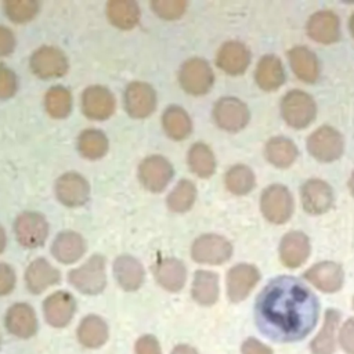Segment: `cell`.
<instances>
[{
	"instance_id": "27",
	"label": "cell",
	"mask_w": 354,
	"mask_h": 354,
	"mask_svg": "<svg viewBox=\"0 0 354 354\" xmlns=\"http://www.w3.org/2000/svg\"><path fill=\"white\" fill-rule=\"evenodd\" d=\"M76 335L82 346L87 348H100L108 340L109 328L104 318L95 314H88L79 322Z\"/></svg>"
},
{
	"instance_id": "9",
	"label": "cell",
	"mask_w": 354,
	"mask_h": 354,
	"mask_svg": "<svg viewBox=\"0 0 354 354\" xmlns=\"http://www.w3.org/2000/svg\"><path fill=\"white\" fill-rule=\"evenodd\" d=\"M260 207L263 216L274 224L285 223L293 212V199L289 189L281 184H272L261 194Z\"/></svg>"
},
{
	"instance_id": "19",
	"label": "cell",
	"mask_w": 354,
	"mask_h": 354,
	"mask_svg": "<svg viewBox=\"0 0 354 354\" xmlns=\"http://www.w3.org/2000/svg\"><path fill=\"white\" fill-rule=\"evenodd\" d=\"M300 195L303 207L310 214L325 213L333 203V191L330 185L318 178L306 181L301 187Z\"/></svg>"
},
{
	"instance_id": "51",
	"label": "cell",
	"mask_w": 354,
	"mask_h": 354,
	"mask_svg": "<svg viewBox=\"0 0 354 354\" xmlns=\"http://www.w3.org/2000/svg\"><path fill=\"white\" fill-rule=\"evenodd\" d=\"M350 30H351V33H353V36H354V14H353L351 18H350Z\"/></svg>"
},
{
	"instance_id": "39",
	"label": "cell",
	"mask_w": 354,
	"mask_h": 354,
	"mask_svg": "<svg viewBox=\"0 0 354 354\" xmlns=\"http://www.w3.org/2000/svg\"><path fill=\"white\" fill-rule=\"evenodd\" d=\"M254 174L245 165H235L225 173V187L235 195H245L254 187Z\"/></svg>"
},
{
	"instance_id": "35",
	"label": "cell",
	"mask_w": 354,
	"mask_h": 354,
	"mask_svg": "<svg viewBox=\"0 0 354 354\" xmlns=\"http://www.w3.org/2000/svg\"><path fill=\"white\" fill-rule=\"evenodd\" d=\"M73 98L65 86H53L44 95V108L54 119H65L72 112Z\"/></svg>"
},
{
	"instance_id": "26",
	"label": "cell",
	"mask_w": 354,
	"mask_h": 354,
	"mask_svg": "<svg viewBox=\"0 0 354 354\" xmlns=\"http://www.w3.org/2000/svg\"><path fill=\"white\" fill-rule=\"evenodd\" d=\"M310 254V241L300 231L288 232L279 245V256L286 267L295 268L303 264Z\"/></svg>"
},
{
	"instance_id": "21",
	"label": "cell",
	"mask_w": 354,
	"mask_h": 354,
	"mask_svg": "<svg viewBox=\"0 0 354 354\" xmlns=\"http://www.w3.org/2000/svg\"><path fill=\"white\" fill-rule=\"evenodd\" d=\"M112 271L118 285L127 292L140 289L145 279V271L141 261L131 254L118 256L113 260Z\"/></svg>"
},
{
	"instance_id": "47",
	"label": "cell",
	"mask_w": 354,
	"mask_h": 354,
	"mask_svg": "<svg viewBox=\"0 0 354 354\" xmlns=\"http://www.w3.org/2000/svg\"><path fill=\"white\" fill-rule=\"evenodd\" d=\"M241 350H242V354H272V350L268 346L263 344L254 337L246 339Z\"/></svg>"
},
{
	"instance_id": "29",
	"label": "cell",
	"mask_w": 354,
	"mask_h": 354,
	"mask_svg": "<svg viewBox=\"0 0 354 354\" xmlns=\"http://www.w3.org/2000/svg\"><path fill=\"white\" fill-rule=\"evenodd\" d=\"M218 275L213 271L198 270L194 274L191 296L201 306H212L218 299Z\"/></svg>"
},
{
	"instance_id": "10",
	"label": "cell",
	"mask_w": 354,
	"mask_h": 354,
	"mask_svg": "<svg viewBox=\"0 0 354 354\" xmlns=\"http://www.w3.org/2000/svg\"><path fill=\"white\" fill-rule=\"evenodd\" d=\"M307 149L315 159L321 162H332L342 156L344 140L336 129L322 126L307 138Z\"/></svg>"
},
{
	"instance_id": "42",
	"label": "cell",
	"mask_w": 354,
	"mask_h": 354,
	"mask_svg": "<svg viewBox=\"0 0 354 354\" xmlns=\"http://www.w3.org/2000/svg\"><path fill=\"white\" fill-rule=\"evenodd\" d=\"M18 90L17 73L6 65L0 64V100H8Z\"/></svg>"
},
{
	"instance_id": "38",
	"label": "cell",
	"mask_w": 354,
	"mask_h": 354,
	"mask_svg": "<svg viewBox=\"0 0 354 354\" xmlns=\"http://www.w3.org/2000/svg\"><path fill=\"white\" fill-rule=\"evenodd\" d=\"M196 199V187L191 180H180L166 198L167 207L174 213L188 212Z\"/></svg>"
},
{
	"instance_id": "32",
	"label": "cell",
	"mask_w": 354,
	"mask_h": 354,
	"mask_svg": "<svg viewBox=\"0 0 354 354\" xmlns=\"http://www.w3.org/2000/svg\"><path fill=\"white\" fill-rule=\"evenodd\" d=\"M289 62L295 75L303 82L313 83L319 75V64L313 51L307 47H293L289 51Z\"/></svg>"
},
{
	"instance_id": "22",
	"label": "cell",
	"mask_w": 354,
	"mask_h": 354,
	"mask_svg": "<svg viewBox=\"0 0 354 354\" xmlns=\"http://www.w3.org/2000/svg\"><path fill=\"white\" fill-rule=\"evenodd\" d=\"M153 277L160 288L167 292H178L187 281L185 264L176 257H163L153 267Z\"/></svg>"
},
{
	"instance_id": "37",
	"label": "cell",
	"mask_w": 354,
	"mask_h": 354,
	"mask_svg": "<svg viewBox=\"0 0 354 354\" xmlns=\"http://www.w3.org/2000/svg\"><path fill=\"white\" fill-rule=\"evenodd\" d=\"M340 314L329 308L325 313V321L321 332L311 342L313 354H332L335 351V330L339 324Z\"/></svg>"
},
{
	"instance_id": "40",
	"label": "cell",
	"mask_w": 354,
	"mask_h": 354,
	"mask_svg": "<svg viewBox=\"0 0 354 354\" xmlns=\"http://www.w3.org/2000/svg\"><path fill=\"white\" fill-rule=\"evenodd\" d=\"M3 8L10 21L15 24H26L37 15L40 4L36 0H7L4 1Z\"/></svg>"
},
{
	"instance_id": "6",
	"label": "cell",
	"mask_w": 354,
	"mask_h": 354,
	"mask_svg": "<svg viewBox=\"0 0 354 354\" xmlns=\"http://www.w3.org/2000/svg\"><path fill=\"white\" fill-rule=\"evenodd\" d=\"M281 112L289 126L303 129L315 118L317 106L311 95L300 90H292L282 98Z\"/></svg>"
},
{
	"instance_id": "34",
	"label": "cell",
	"mask_w": 354,
	"mask_h": 354,
	"mask_svg": "<svg viewBox=\"0 0 354 354\" xmlns=\"http://www.w3.org/2000/svg\"><path fill=\"white\" fill-rule=\"evenodd\" d=\"M187 162L189 170L201 178H209L216 170V158L205 142H195L188 149Z\"/></svg>"
},
{
	"instance_id": "8",
	"label": "cell",
	"mask_w": 354,
	"mask_h": 354,
	"mask_svg": "<svg viewBox=\"0 0 354 354\" xmlns=\"http://www.w3.org/2000/svg\"><path fill=\"white\" fill-rule=\"evenodd\" d=\"M232 254V245L217 234H203L191 246V257L201 264H221Z\"/></svg>"
},
{
	"instance_id": "49",
	"label": "cell",
	"mask_w": 354,
	"mask_h": 354,
	"mask_svg": "<svg viewBox=\"0 0 354 354\" xmlns=\"http://www.w3.org/2000/svg\"><path fill=\"white\" fill-rule=\"evenodd\" d=\"M6 246H7V235H6L4 228L0 225V253L4 252Z\"/></svg>"
},
{
	"instance_id": "24",
	"label": "cell",
	"mask_w": 354,
	"mask_h": 354,
	"mask_svg": "<svg viewBox=\"0 0 354 354\" xmlns=\"http://www.w3.org/2000/svg\"><path fill=\"white\" fill-rule=\"evenodd\" d=\"M217 66L228 75H241L250 62V53L241 41L224 43L216 57Z\"/></svg>"
},
{
	"instance_id": "1",
	"label": "cell",
	"mask_w": 354,
	"mask_h": 354,
	"mask_svg": "<svg viewBox=\"0 0 354 354\" xmlns=\"http://www.w3.org/2000/svg\"><path fill=\"white\" fill-rule=\"evenodd\" d=\"M319 304L313 292L293 277H278L257 296L254 317L260 330L277 342L306 337L318 321Z\"/></svg>"
},
{
	"instance_id": "18",
	"label": "cell",
	"mask_w": 354,
	"mask_h": 354,
	"mask_svg": "<svg viewBox=\"0 0 354 354\" xmlns=\"http://www.w3.org/2000/svg\"><path fill=\"white\" fill-rule=\"evenodd\" d=\"M59 281L61 271L44 257L35 259L25 270V285L26 289L33 295L44 292L47 288L57 285Z\"/></svg>"
},
{
	"instance_id": "41",
	"label": "cell",
	"mask_w": 354,
	"mask_h": 354,
	"mask_svg": "<svg viewBox=\"0 0 354 354\" xmlns=\"http://www.w3.org/2000/svg\"><path fill=\"white\" fill-rule=\"evenodd\" d=\"M151 7L159 18L166 21H173L184 15L187 10V1L185 0H153L151 3Z\"/></svg>"
},
{
	"instance_id": "48",
	"label": "cell",
	"mask_w": 354,
	"mask_h": 354,
	"mask_svg": "<svg viewBox=\"0 0 354 354\" xmlns=\"http://www.w3.org/2000/svg\"><path fill=\"white\" fill-rule=\"evenodd\" d=\"M170 354H199V353H198L196 348H194L192 346L181 343V344L174 346V348L171 350Z\"/></svg>"
},
{
	"instance_id": "11",
	"label": "cell",
	"mask_w": 354,
	"mask_h": 354,
	"mask_svg": "<svg viewBox=\"0 0 354 354\" xmlns=\"http://www.w3.org/2000/svg\"><path fill=\"white\" fill-rule=\"evenodd\" d=\"M124 109L134 119H144L153 113L156 109V91L147 82H131L126 86Z\"/></svg>"
},
{
	"instance_id": "16",
	"label": "cell",
	"mask_w": 354,
	"mask_h": 354,
	"mask_svg": "<svg viewBox=\"0 0 354 354\" xmlns=\"http://www.w3.org/2000/svg\"><path fill=\"white\" fill-rule=\"evenodd\" d=\"M6 329L19 339H29L36 335L39 321L33 307L28 303L12 304L4 315Z\"/></svg>"
},
{
	"instance_id": "4",
	"label": "cell",
	"mask_w": 354,
	"mask_h": 354,
	"mask_svg": "<svg viewBox=\"0 0 354 354\" xmlns=\"http://www.w3.org/2000/svg\"><path fill=\"white\" fill-rule=\"evenodd\" d=\"M214 82L213 71L203 58L194 57L183 62L178 71V83L184 91L192 95L206 94Z\"/></svg>"
},
{
	"instance_id": "31",
	"label": "cell",
	"mask_w": 354,
	"mask_h": 354,
	"mask_svg": "<svg viewBox=\"0 0 354 354\" xmlns=\"http://www.w3.org/2000/svg\"><path fill=\"white\" fill-rule=\"evenodd\" d=\"M256 83L266 91L278 88L285 82V72L279 58L275 55L263 57L256 68Z\"/></svg>"
},
{
	"instance_id": "20",
	"label": "cell",
	"mask_w": 354,
	"mask_h": 354,
	"mask_svg": "<svg viewBox=\"0 0 354 354\" xmlns=\"http://www.w3.org/2000/svg\"><path fill=\"white\" fill-rule=\"evenodd\" d=\"M86 249V239L76 231L58 232L51 243L53 257L62 264L76 263L83 257Z\"/></svg>"
},
{
	"instance_id": "30",
	"label": "cell",
	"mask_w": 354,
	"mask_h": 354,
	"mask_svg": "<svg viewBox=\"0 0 354 354\" xmlns=\"http://www.w3.org/2000/svg\"><path fill=\"white\" fill-rule=\"evenodd\" d=\"M162 127L171 140H184L192 131V120L187 111L178 105H170L163 111Z\"/></svg>"
},
{
	"instance_id": "23",
	"label": "cell",
	"mask_w": 354,
	"mask_h": 354,
	"mask_svg": "<svg viewBox=\"0 0 354 354\" xmlns=\"http://www.w3.org/2000/svg\"><path fill=\"white\" fill-rule=\"evenodd\" d=\"M307 281L322 292H336L343 285V268L333 261H321L304 272Z\"/></svg>"
},
{
	"instance_id": "3",
	"label": "cell",
	"mask_w": 354,
	"mask_h": 354,
	"mask_svg": "<svg viewBox=\"0 0 354 354\" xmlns=\"http://www.w3.org/2000/svg\"><path fill=\"white\" fill-rule=\"evenodd\" d=\"M30 71L43 80L62 77L69 68L68 57L55 46H41L36 48L29 59Z\"/></svg>"
},
{
	"instance_id": "43",
	"label": "cell",
	"mask_w": 354,
	"mask_h": 354,
	"mask_svg": "<svg viewBox=\"0 0 354 354\" xmlns=\"http://www.w3.org/2000/svg\"><path fill=\"white\" fill-rule=\"evenodd\" d=\"M17 283L14 268L7 263H0V296L11 293Z\"/></svg>"
},
{
	"instance_id": "7",
	"label": "cell",
	"mask_w": 354,
	"mask_h": 354,
	"mask_svg": "<svg viewBox=\"0 0 354 354\" xmlns=\"http://www.w3.org/2000/svg\"><path fill=\"white\" fill-rule=\"evenodd\" d=\"M174 167L162 155H149L138 165V180L151 192H162L171 181Z\"/></svg>"
},
{
	"instance_id": "17",
	"label": "cell",
	"mask_w": 354,
	"mask_h": 354,
	"mask_svg": "<svg viewBox=\"0 0 354 354\" xmlns=\"http://www.w3.org/2000/svg\"><path fill=\"white\" fill-rule=\"evenodd\" d=\"M260 279L259 270L246 263L230 268L227 274V295L234 303L243 300Z\"/></svg>"
},
{
	"instance_id": "14",
	"label": "cell",
	"mask_w": 354,
	"mask_h": 354,
	"mask_svg": "<svg viewBox=\"0 0 354 354\" xmlns=\"http://www.w3.org/2000/svg\"><path fill=\"white\" fill-rule=\"evenodd\" d=\"M250 113L245 102L235 97H223L213 106V119L225 131H238L246 126Z\"/></svg>"
},
{
	"instance_id": "33",
	"label": "cell",
	"mask_w": 354,
	"mask_h": 354,
	"mask_svg": "<svg viewBox=\"0 0 354 354\" xmlns=\"http://www.w3.org/2000/svg\"><path fill=\"white\" fill-rule=\"evenodd\" d=\"M109 141L106 134L100 129H86L77 137L79 153L90 160L101 159L106 155Z\"/></svg>"
},
{
	"instance_id": "46",
	"label": "cell",
	"mask_w": 354,
	"mask_h": 354,
	"mask_svg": "<svg viewBox=\"0 0 354 354\" xmlns=\"http://www.w3.org/2000/svg\"><path fill=\"white\" fill-rule=\"evenodd\" d=\"M15 36L12 30L4 25H0V57H7L15 50Z\"/></svg>"
},
{
	"instance_id": "5",
	"label": "cell",
	"mask_w": 354,
	"mask_h": 354,
	"mask_svg": "<svg viewBox=\"0 0 354 354\" xmlns=\"http://www.w3.org/2000/svg\"><path fill=\"white\" fill-rule=\"evenodd\" d=\"M14 234L21 246L35 249L44 245L48 236V223L43 214L26 210L17 216Z\"/></svg>"
},
{
	"instance_id": "13",
	"label": "cell",
	"mask_w": 354,
	"mask_h": 354,
	"mask_svg": "<svg viewBox=\"0 0 354 354\" xmlns=\"http://www.w3.org/2000/svg\"><path fill=\"white\" fill-rule=\"evenodd\" d=\"M54 189L57 199L68 207L83 206L90 198V184L77 171H66L59 176Z\"/></svg>"
},
{
	"instance_id": "53",
	"label": "cell",
	"mask_w": 354,
	"mask_h": 354,
	"mask_svg": "<svg viewBox=\"0 0 354 354\" xmlns=\"http://www.w3.org/2000/svg\"><path fill=\"white\" fill-rule=\"evenodd\" d=\"M353 303H354V301H353Z\"/></svg>"
},
{
	"instance_id": "15",
	"label": "cell",
	"mask_w": 354,
	"mask_h": 354,
	"mask_svg": "<svg viewBox=\"0 0 354 354\" xmlns=\"http://www.w3.org/2000/svg\"><path fill=\"white\" fill-rule=\"evenodd\" d=\"M76 313V300L66 290H55L43 301L44 319L53 328H65Z\"/></svg>"
},
{
	"instance_id": "25",
	"label": "cell",
	"mask_w": 354,
	"mask_h": 354,
	"mask_svg": "<svg viewBox=\"0 0 354 354\" xmlns=\"http://www.w3.org/2000/svg\"><path fill=\"white\" fill-rule=\"evenodd\" d=\"M308 36L322 44L333 43L340 36V22L332 11H318L307 22Z\"/></svg>"
},
{
	"instance_id": "12",
	"label": "cell",
	"mask_w": 354,
	"mask_h": 354,
	"mask_svg": "<svg viewBox=\"0 0 354 354\" xmlns=\"http://www.w3.org/2000/svg\"><path fill=\"white\" fill-rule=\"evenodd\" d=\"M116 108L113 93L101 84H93L82 93V112L91 120L111 118Z\"/></svg>"
},
{
	"instance_id": "36",
	"label": "cell",
	"mask_w": 354,
	"mask_h": 354,
	"mask_svg": "<svg viewBox=\"0 0 354 354\" xmlns=\"http://www.w3.org/2000/svg\"><path fill=\"white\" fill-rule=\"evenodd\" d=\"M266 158L277 167H288L296 160L297 148L286 137H274L266 145Z\"/></svg>"
},
{
	"instance_id": "50",
	"label": "cell",
	"mask_w": 354,
	"mask_h": 354,
	"mask_svg": "<svg viewBox=\"0 0 354 354\" xmlns=\"http://www.w3.org/2000/svg\"><path fill=\"white\" fill-rule=\"evenodd\" d=\"M348 188H350L351 195L354 196V171H353V174H351V177H350V180H348Z\"/></svg>"
},
{
	"instance_id": "52",
	"label": "cell",
	"mask_w": 354,
	"mask_h": 354,
	"mask_svg": "<svg viewBox=\"0 0 354 354\" xmlns=\"http://www.w3.org/2000/svg\"><path fill=\"white\" fill-rule=\"evenodd\" d=\"M0 347H1V339H0Z\"/></svg>"
},
{
	"instance_id": "2",
	"label": "cell",
	"mask_w": 354,
	"mask_h": 354,
	"mask_svg": "<svg viewBox=\"0 0 354 354\" xmlns=\"http://www.w3.org/2000/svg\"><path fill=\"white\" fill-rule=\"evenodd\" d=\"M68 282L83 295H100L106 286L105 257L100 253L90 256L82 266L68 272Z\"/></svg>"
},
{
	"instance_id": "44",
	"label": "cell",
	"mask_w": 354,
	"mask_h": 354,
	"mask_svg": "<svg viewBox=\"0 0 354 354\" xmlns=\"http://www.w3.org/2000/svg\"><path fill=\"white\" fill-rule=\"evenodd\" d=\"M136 354H162L159 340L153 335H142L136 340L134 344Z\"/></svg>"
},
{
	"instance_id": "28",
	"label": "cell",
	"mask_w": 354,
	"mask_h": 354,
	"mask_svg": "<svg viewBox=\"0 0 354 354\" xmlns=\"http://www.w3.org/2000/svg\"><path fill=\"white\" fill-rule=\"evenodd\" d=\"M105 12L109 22L123 30L136 28L141 18L140 6L134 0H111Z\"/></svg>"
},
{
	"instance_id": "45",
	"label": "cell",
	"mask_w": 354,
	"mask_h": 354,
	"mask_svg": "<svg viewBox=\"0 0 354 354\" xmlns=\"http://www.w3.org/2000/svg\"><path fill=\"white\" fill-rule=\"evenodd\" d=\"M339 342L347 354H354V318H350L344 322L339 333Z\"/></svg>"
}]
</instances>
